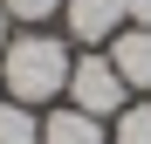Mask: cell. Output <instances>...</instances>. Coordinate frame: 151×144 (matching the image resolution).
<instances>
[{
    "instance_id": "9c48e42d",
    "label": "cell",
    "mask_w": 151,
    "mask_h": 144,
    "mask_svg": "<svg viewBox=\"0 0 151 144\" xmlns=\"http://www.w3.org/2000/svg\"><path fill=\"white\" fill-rule=\"evenodd\" d=\"M131 28H151V0H131Z\"/></svg>"
},
{
    "instance_id": "7a4b0ae2",
    "label": "cell",
    "mask_w": 151,
    "mask_h": 144,
    "mask_svg": "<svg viewBox=\"0 0 151 144\" xmlns=\"http://www.w3.org/2000/svg\"><path fill=\"white\" fill-rule=\"evenodd\" d=\"M69 103L89 110V117H117L124 103H131V82L117 76L110 55H83V62L69 69Z\"/></svg>"
},
{
    "instance_id": "5b68a950",
    "label": "cell",
    "mask_w": 151,
    "mask_h": 144,
    "mask_svg": "<svg viewBox=\"0 0 151 144\" xmlns=\"http://www.w3.org/2000/svg\"><path fill=\"white\" fill-rule=\"evenodd\" d=\"M41 144H103V117H89V110H55V117H41Z\"/></svg>"
},
{
    "instance_id": "52a82bcc",
    "label": "cell",
    "mask_w": 151,
    "mask_h": 144,
    "mask_svg": "<svg viewBox=\"0 0 151 144\" xmlns=\"http://www.w3.org/2000/svg\"><path fill=\"white\" fill-rule=\"evenodd\" d=\"M110 144H151V103H124L110 117Z\"/></svg>"
},
{
    "instance_id": "8992f818",
    "label": "cell",
    "mask_w": 151,
    "mask_h": 144,
    "mask_svg": "<svg viewBox=\"0 0 151 144\" xmlns=\"http://www.w3.org/2000/svg\"><path fill=\"white\" fill-rule=\"evenodd\" d=\"M0 144H41V117L28 110V103H0Z\"/></svg>"
},
{
    "instance_id": "30bf717a",
    "label": "cell",
    "mask_w": 151,
    "mask_h": 144,
    "mask_svg": "<svg viewBox=\"0 0 151 144\" xmlns=\"http://www.w3.org/2000/svg\"><path fill=\"white\" fill-rule=\"evenodd\" d=\"M0 48H7V7H0Z\"/></svg>"
},
{
    "instance_id": "6da1fadb",
    "label": "cell",
    "mask_w": 151,
    "mask_h": 144,
    "mask_svg": "<svg viewBox=\"0 0 151 144\" xmlns=\"http://www.w3.org/2000/svg\"><path fill=\"white\" fill-rule=\"evenodd\" d=\"M69 69H76V55H69V41H55V34H41V28H28L21 41H7L0 48V89L14 96V103H55V96L69 89Z\"/></svg>"
},
{
    "instance_id": "277c9868",
    "label": "cell",
    "mask_w": 151,
    "mask_h": 144,
    "mask_svg": "<svg viewBox=\"0 0 151 144\" xmlns=\"http://www.w3.org/2000/svg\"><path fill=\"white\" fill-rule=\"evenodd\" d=\"M110 62H117V76L131 89H151V28H124L110 41Z\"/></svg>"
},
{
    "instance_id": "3957f363",
    "label": "cell",
    "mask_w": 151,
    "mask_h": 144,
    "mask_svg": "<svg viewBox=\"0 0 151 144\" xmlns=\"http://www.w3.org/2000/svg\"><path fill=\"white\" fill-rule=\"evenodd\" d=\"M62 21H69V34L83 48H96V41H117L131 28V0H69Z\"/></svg>"
},
{
    "instance_id": "ba28073f",
    "label": "cell",
    "mask_w": 151,
    "mask_h": 144,
    "mask_svg": "<svg viewBox=\"0 0 151 144\" xmlns=\"http://www.w3.org/2000/svg\"><path fill=\"white\" fill-rule=\"evenodd\" d=\"M7 7V21H28V28H41V21H55L69 0H0Z\"/></svg>"
}]
</instances>
